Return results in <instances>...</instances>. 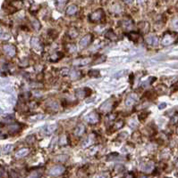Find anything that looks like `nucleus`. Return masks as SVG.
Here are the masks:
<instances>
[{"mask_svg": "<svg viewBox=\"0 0 178 178\" xmlns=\"http://www.w3.org/2000/svg\"><path fill=\"white\" fill-rule=\"evenodd\" d=\"M121 26L125 30H132L133 28V22L130 18H124L121 21Z\"/></svg>", "mask_w": 178, "mask_h": 178, "instance_id": "nucleus-11", "label": "nucleus"}, {"mask_svg": "<svg viewBox=\"0 0 178 178\" xmlns=\"http://www.w3.org/2000/svg\"><path fill=\"white\" fill-rule=\"evenodd\" d=\"M58 144L59 145L61 146H65L68 144V139H67V136H60L59 140H58Z\"/></svg>", "mask_w": 178, "mask_h": 178, "instance_id": "nucleus-26", "label": "nucleus"}, {"mask_svg": "<svg viewBox=\"0 0 178 178\" xmlns=\"http://www.w3.org/2000/svg\"><path fill=\"white\" fill-rule=\"evenodd\" d=\"M31 44H32V47H33L36 50H38V51H41V50L43 49L42 44L40 43L39 39L37 38V37H33V38L31 39Z\"/></svg>", "mask_w": 178, "mask_h": 178, "instance_id": "nucleus-15", "label": "nucleus"}, {"mask_svg": "<svg viewBox=\"0 0 178 178\" xmlns=\"http://www.w3.org/2000/svg\"><path fill=\"white\" fill-rule=\"evenodd\" d=\"M63 56H64L63 53H61V52H57V53L53 54V55L49 57V61L52 62H56L59 61Z\"/></svg>", "mask_w": 178, "mask_h": 178, "instance_id": "nucleus-20", "label": "nucleus"}, {"mask_svg": "<svg viewBox=\"0 0 178 178\" xmlns=\"http://www.w3.org/2000/svg\"><path fill=\"white\" fill-rule=\"evenodd\" d=\"M94 143H95V135H90V136L87 137V139L83 142L82 146H83L84 148L90 147V146L92 145Z\"/></svg>", "mask_w": 178, "mask_h": 178, "instance_id": "nucleus-14", "label": "nucleus"}, {"mask_svg": "<svg viewBox=\"0 0 178 178\" xmlns=\"http://www.w3.org/2000/svg\"><path fill=\"white\" fill-rule=\"evenodd\" d=\"M29 153H30V149L29 148H23V149H21L20 151H18L15 153V157L18 158V159H22V158L26 157Z\"/></svg>", "mask_w": 178, "mask_h": 178, "instance_id": "nucleus-17", "label": "nucleus"}, {"mask_svg": "<svg viewBox=\"0 0 178 178\" xmlns=\"http://www.w3.org/2000/svg\"><path fill=\"white\" fill-rule=\"evenodd\" d=\"M48 107L51 110V111H54V112L57 111L58 109H59L58 103H56V102H50V103H48Z\"/></svg>", "mask_w": 178, "mask_h": 178, "instance_id": "nucleus-23", "label": "nucleus"}, {"mask_svg": "<svg viewBox=\"0 0 178 178\" xmlns=\"http://www.w3.org/2000/svg\"><path fill=\"white\" fill-rule=\"evenodd\" d=\"M68 34H69L70 37H73V38H74V37H76L78 36L79 33H78V31L75 30L74 29H72L69 30V33H68Z\"/></svg>", "mask_w": 178, "mask_h": 178, "instance_id": "nucleus-31", "label": "nucleus"}, {"mask_svg": "<svg viewBox=\"0 0 178 178\" xmlns=\"http://www.w3.org/2000/svg\"><path fill=\"white\" fill-rule=\"evenodd\" d=\"M92 94V90L90 88H87V87H84V88H80V89H77L75 91V95L78 98L80 99H82V98H85L87 96H89Z\"/></svg>", "mask_w": 178, "mask_h": 178, "instance_id": "nucleus-6", "label": "nucleus"}, {"mask_svg": "<svg viewBox=\"0 0 178 178\" xmlns=\"http://www.w3.org/2000/svg\"><path fill=\"white\" fill-rule=\"evenodd\" d=\"M85 133V126L82 124H80L76 126L75 130H74V135L76 136H81L83 134Z\"/></svg>", "mask_w": 178, "mask_h": 178, "instance_id": "nucleus-18", "label": "nucleus"}, {"mask_svg": "<svg viewBox=\"0 0 178 178\" xmlns=\"http://www.w3.org/2000/svg\"><path fill=\"white\" fill-rule=\"evenodd\" d=\"M124 126V121L120 119V120L115 122V124L113 125V129L114 130H118V129H121Z\"/></svg>", "mask_w": 178, "mask_h": 178, "instance_id": "nucleus-24", "label": "nucleus"}, {"mask_svg": "<svg viewBox=\"0 0 178 178\" xmlns=\"http://www.w3.org/2000/svg\"><path fill=\"white\" fill-rule=\"evenodd\" d=\"M172 25L174 29H177L178 28V19H174L173 22H172Z\"/></svg>", "mask_w": 178, "mask_h": 178, "instance_id": "nucleus-35", "label": "nucleus"}, {"mask_svg": "<svg viewBox=\"0 0 178 178\" xmlns=\"http://www.w3.org/2000/svg\"><path fill=\"white\" fill-rule=\"evenodd\" d=\"M45 118V115H43V114H38L37 116H34V118H32L33 120H39V119H42V118Z\"/></svg>", "mask_w": 178, "mask_h": 178, "instance_id": "nucleus-34", "label": "nucleus"}, {"mask_svg": "<svg viewBox=\"0 0 178 178\" xmlns=\"http://www.w3.org/2000/svg\"><path fill=\"white\" fill-rule=\"evenodd\" d=\"M104 11L102 9H98L92 14H91V15L89 16V19L92 22H100L104 19Z\"/></svg>", "mask_w": 178, "mask_h": 178, "instance_id": "nucleus-1", "label": "nucleus"}, {"mask_svg": "<svg viewBox=\"0 0 178 178\" xmlns=\"http://www.w3.org/2000/svg\"><path fill=\"white\" fill-rule=\"evenodd\" d=\"M67 3V0H57V5L58 6H64Z\"/></svg>", "mask_w": 178, "mask_h": 178, "instance_id": "nucleus-33", "label": "nucleus"}, {"mask_svg": "<svg viewBox=\"0 0 178 178\" xmlns=\"http://www.w3.org/2000/svg\"><path fill=\"white\" fill-rule=\"evenodd\" d=\"M3 49H4L5 53L10 57H14L16 55V48H15V46H13V44H5V46H4Z\"/></svg>", "mask_w": 178, "mask_h": 178, "instance_id": "nucleus-7", "label": "nucleus"}, {"mask_svg": "<svg viewBox=\"0 0 178 178\" xmlns=\"http://www.w3.org/2000/svg\"><path fill=\"white\" fill-rule=\"evenodd\" d=\"M123 1H124V3H126V4H132L133 0H123Z\"/></svg>", "mask_w": 178, "mask_h": 178, "instance_id": "nucleus-37", "label": "nucleus"}, {"mask_svg": "<svg viewBox=\"0 0 178 178\" xmlns=\"http://www.w3.org/2000/svg\"><path fill=\"white\" fill-rule=\"evenodd\" d=\"M138 2H139L140 4H143V3L146 2V0H138Z\"/></svg>", "mask_w": 178, "mask_h": 178, "instance_id": "nucleus-38", "label": "nucleus"}, {"mask_svg": "<svg viewBox=\"0 0 178 178\" xmlns=\"http://www.w3.org/2000/svg\"><path fill=\"white\" fill-rule=\"evenodd\" d=\"M89 76L90 77H92V78H97V77H99L100 76V72H99V70H90L89 71Z\"/></svg>", "mask_w": 178, "mask_h": 178, "instance_id": "nucleus-28", "label": "nucleus"}, {"mask_svg": "<svg viewBox=\"0 0 178 178\" xmlns=\"http://www.w3.org/2000/svg\"><path fill=\"white\" fill-rule=\"evenodd\" d=\"M86 121L87 123L91 124V125H96L97 123H99L100 118V115L96 112V111H92L89 113L87 116H86Z\"/></svg>", "mask_w": 178, "mask_h": 178, "instance_id": "nucleus-3", "label": "nucleus"}, {"mask_svg": "<svg viewBox=\"0 0 178 178\" xmlns=\"http://www.w3.org/2000/svg\"><path fill=\"white\" fill-rule=\"evenodd\" d=\"M137 95H134V94H131L127 96V98L125 99V105L127 107H132L133 105H134L137 102Z\"/></svg>", "mask_w": 178, "mask_h": 178, "instance_id": "nucleus-12", "label": "nucleus"}, {"mask_svg": "<svg viewBox=\"0 0 178 178\" xmlns=\"http://www.w3.org/2000/svg\"><path fill=\"white\" fill-rule=\"evenodd\" d=\"M105 37H107V38H108V39H110V40H116L117 37V36H116V34L115 33V31L113 30V29H108V30H107V32L105 33Z\"/></svg>", "mask_w": 178, "mask_h": 178, "instance_id": "nucleus-21", "label": "nucleus"}, {"mask_svg": "<svg viewBox=\"0 0 178 178\" xmlns=\"http://www.w3.org/2000/svg\"><path fill=\"white\" fill-rule=\"evenodd\" d=\"M175 165H176V167H178V161L176 162V164H175Z\"/></svg>", "mask_w": 178, "mask_h": 178, "instance_id": "nucleus-39", "label": "nucleus"}, {"mask_svg": "<svg viewBox=\"0 0 178 178\" xmlns=\"http://www.w3.org/2000/svg\"><path fill=\"white\" fill-rule=\"evenodd\" d=\"M69 75H70V78L73 79V80H76L78 78H81V71L79 70H70L69 72Z\"/></svg>", "mask_w": 178, "mask_h": 178, "instance_id": "nucleus-22", "label": "nucleus"}, {"mask_svg": "<svg viewBox=\"0 0 178 178\" xmlns=\"http://www.w3.org/2000/svg\"><path fill=\"white\" fill-rule=\"evenodd\" d=\"M145 41L148 44H150V46H152V47H155L157 46V44H158V38L156 35L154 34H150L146 37L145 38Z\"/></svg>", "mask_w": 178, "mask_h": 178, "instance_id": "nucleus-9", "label": "nucleus"}, {"mask_svg": "<svg viewBox=\"0 0 178 178\" xmlns=\"http://www.w3.org/2000/svg\"><path fill=\"white\" fill-rule=\"evenodd\" d=\"M92 62H93L92 58L86 57V58H82V59H80V60H76L73 63L74 65H77V66H86V65H89V64H91Z\"/></svg>", "mask_w": 178, "mask_h": 178, "instance_id": "nucleus-10", "label": "nucleus"}, {"mask_svg": "<svg viewBox=\"0 0 178 178\" xmlns=\"http://www.w3.org/2000/svg\"><path fill=\"white\" fill-rule=\"evenodd\" d=\"M166 103H165L158 105V109H160V110H162V109H164V108H166Z\"/></svg>", "mask_w": 178, "mask_h": 178, "instance_id": "nucleus-36", "label": "nucleus"}, {"mask_svg": "<svg viewBox=\"0 0 178 178\" xmlns=\"http://www.w3.org/2000/svg\"><path fill=\"white\" fill-rule=\"evenodd\" d=\"M154 168H155L154 163H153L152 161H150V162H148V163L143 167L142 170H143L144 173H151V172L154 170Z\"/></svg>", "mask_w": 178, "mask_h": 178, "instance_id": "nucleus-19", "label": "nucleus"}, {"mask_svg": "<svg viewBox=\"0 0 178 178\" xmlns=\"http://www.w3.org/2000/svg\"><path fill=\"white\" fill-rule=\"evenodd\" d=\"M174 39H175V33L168 31L163 36L161 44L163 46H169V44H171L174 41Z\"/></svg>", "mask_w": 178, "mask_h": 178, "instance_id": "nucleus-2", "label": "nucleus"}, {"mask_svg": "<svg viewBox=\"0 0 178 178\" xmlns=\"http://www.w3.org/2000/svg\"><path fill=\"white\" fill-rule=\"evenodd\" d=\"M66 49L70 53H74L76 51L77 47H76V46H75L74 44H68L67 46H66Z\"/></svg>", "mask_w": 178, "mask_h": 178, "instance_id": "nucleus-27", "label": "nucleus"}, {"mask_svg": "<svg viewBox=\"0 0 178 178\" xmlns=\"http://www.w3.org/2000/svg\"><path fill=\"white\" fill-rule=\"evenodd\" d=\"M127 36L129 37V38L131 39V40H132V41H136V40H138V38H139V37H140V35L137 33V32H134V31H131L129 34H127Z\"/></svg>", "mask_w": 178, "mask_h": 178, "instance_id": "nucleus-25", "label": "nucleus"}, {"mask_svg": "<svg viewBox=\"0 0 178 178\" xmlns=\"http://www.w3.org/2000/svg\"><path fill=\"white\" fill-rule=\"evenodd\" d=\"M57 127V124L48 125V126H46L45 127L43 128V132H44V134H45L46 136H49V135H51V134H53L56 131Z\"/></svg>", "mask_w": 178, "mask_h": 178, "instance_id": "nucleus-13", "label": "nucleus"}, {"mask_svg": "<svg viewBox=\"0 0 178 178\" xmlns=\"http://www.w3.org/2000/svg\"><path fill=\"white\" fill-rule=\"evenodd\" d=\"M176 133H177V134H178V128H177V129H176Z\"/></svg>", "mask_w": 178, "mask_h": 178, "instance_id": "nucleus-40", "label": "nucleus"}, {"mask_svg": "<svg viewBox=\"0 0 178 178\" xmlns=\"http://www.w3.org/2000/svg\"><path fill=\"white\" fill-rule=\"evenodd\" d=\"M113 106H114V101L107 100L100 106V111L102 113H108V112H110L112 111Z\"/></svg>", "mask_w": 178, "mask_h": 178, "instance_id": "nucleus-4", "label": "nucleus"}, {"mask_svg": "<svg viewBox=\"0 0 178 178\" xmlns=\"http://www.w3.org/2000/svg\"><path fill=\"white\" fill-rule=\"evenodd\" d=\"M92 41V35L91 33H89L85 35L81 40H80V46L81 47H87L89 44H90Z\"/></svg>", "mask_w": 178, "mask_h": 178, "instance_id": "nucleus-8", "label": "nucleus"}, {"mask_svg": "<svg viewBox=\"0 0 178 178\" xmlns=\"http://www.w3.org/2000/svg\"><path fill=\"white\" fill-rule=\"evenodd\" d=\"M137 125H138V123L136 122V120H135L134 118H132V119H131V120L129 121V126H130L131 127H132V128H135V127L137 126Z\"/></svg>", "mask_w": 178, "mask_h": 178, "instance_id": "nucleus-32", "label": "nucleus"}, {"mask_svg": "<svg viewBox=\"0 0 178 178\" xmlns=\"http://www.w3.org/2000/svg\"><path fill=\"white\" fill-rule=\"evenodd\" d=\"M78 12V6L76 5H71L67 7L66 11H65V14L69 16H72V15H74L76 14V13Z\"/></svg>", "mask_w": 178, "mask_h": 178, "instance_id": "nucleus-16", "label": "nucleus"}, {"mask_svg": "<svg viewBox=\"0 0 178 178\" xmlns=\"http://www.w3.org/2000/svg\"><path fill=\"white\" fill-rule=\"evenodd\" d=\"M32 26L36 30H39L40 29V27H41V25H40V23H39V22L38 20H34L32 22Z\"/></svg>", "mask_w": 178, "mask_h": 178, "instance_id": "nucleus-30", "label": "nucleus"}, {"mask_svg": "<svg viewBox=\"0 0 178 178\" xmlns=\"http://www.w3.org/2000/svg\"><path fill=\"white\" fill-rule=\"evenodd\" d=\"M65 171V167L62 165H56L54 167H52L50 169H49V174L51 175H54V176H57V175H60L62 174H64Z\"/></svg>", "mask_w": 178, "mask_h": 178, "instance_id": "nucleus-5", "label": "nucleus"}, {"mask_svg": "<svg viewBox=\"0 0 178 178\" xmlns=\"http://www.w3.org/2000/svg\"><path fill=\"white\" fill-rule=\"evenodd\" d=\"M67 159H68V158H67V156H65V155H59V156H57V159H56V160L58 161V162H65Z\"/></svg>", "mask_w": 178, "mask_h": 178, "instance_id": "nucleus-29", "label": "nucleus"}]
</instances>
